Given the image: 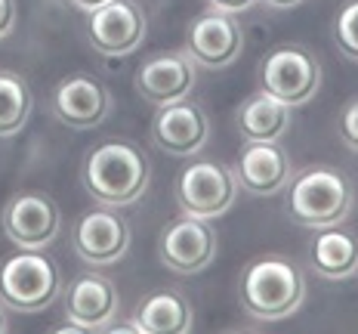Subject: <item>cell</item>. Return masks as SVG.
I'll list each match as a JSON object with an SVG mask.
<instances>
[{"instance_id":"obj_2","label":"cell","mask_w":358,"mask_h":334,"mask_svg":"<svg viewBox=\"0 0 358 334\" xmlns=\"http://www.w3.org/2000/svg\"><path fill=\"white\" fill-rule=\"evenodd\" d=\"M238 294L248 316L259 322H281L306 303V276L290 257L263 254L244 266Z\"/></svg>"},{"instance_id":"obj_19","label":"cell","mask_w":358,"mask_h":334,"mask_svg":"<svg viewBox=\"0 0 358 334\" xmlns=\"http://www.w3.org/2000/svg\"><path fill=\"white\" fill-rule=\"evenodd\" d=\"M309 260L322 279H352L358 272V235L340 229V223L318 229L309 248Z\"/></svg>"},{"instance_id":"obj_27","label":"cell","mask_w":358,"mask_h":334,"mask_svg":"<svg viewBox=\"0 0 358 334\" xmlns=\"http://www.w3.org/2000/svg\"><path fill=\"white\" fill-rule=\"evenodd\" d=\"M10 325H6V319H3V309H0V331H6Z\"/></svg>"},{"instance_id":"obj_21","label":"cell","mask_w":358,"mask_h":334,"mask_svg":"<svg viewBox=\"0 0 358 334\" xmlns=\"http://www.w3.org/2000/svg\"><path fill=\"white\" fill-rule=\"evenodd\" d=\"M331 34H334V43H337L340 53L346 59H352V62H358V0H349V4H343L337 10Z\"/></svg>"},{"instance_id":"obj_13","label":"cell","mask_w":358,"mask_h":334,"mask_svg":"<svg viewBox=\"0 0 358 334\" xmlns=\"http://www.w3.org/2000/svg\"><path fill=\"white\" fill-rule=\"evenodd\" d=\"M53 115L74 130L99 127L111 111V90L93 74H69L53 87Z\"/></svg>"},{"instance_id":"obj_11","label":"cell","mask_w":358,"mask_h":334,"mask_svg":"<svg viewBox=\"0 0 358 334\" xmlns=\"http://www.w3.org/2000/svg\"><path fill=\"white\" fill-rule=\"evenodd\" d=\"M152 139L161 152L173 155V158H189L198 155L210 139V118L201 102L195 99H179L158 106V115L152 118Z\"/></svg>"},{"instance_id":"obj_7","label":"cell","mask_w":358,"mask_h":334,"mask_svg":"<svg viewBox=\"0 0 358 334\" xmlns=\"http://www.w3.org/2000/svg\"><path fill=\"white\" fill-rule=\"evenodd\" d=\"M216 229L210 226V220L201 217H179L170 226L161 229L158 239V257L167 270L179 272V276H198L216 260Z\"/></svg>"},{"instance_id":"obj_16","label":"cell","mask_w":358,"mask_h":334,"mask_svg":"<svg viewBox=\"0 0 358 334\" xmlns=\"http://www.w3.org/2000/svg\"><path fill=\"white\" fill-rule=\"evenodd\" d=\"M121 309L115 281L99 272H84L69 285V319L80 331H108Z\"/></svg>"},{"instance_id":"obj_23","label":"cell","mask_w":358,"mask_h":334,"mask_svg":"<svg viewBox=\"0 0 358 334\" xmlns=\"http://www.w3.org/2000/svg\"><path fill=\"white\" fill-rule=\"evenodd\" d=\"M16 0H0V41H6L13 32H16Z\"/></svg>"},{"instance_id":"obj_17","label":"cell","mask_w":358,"mask_h":334,"mask_svg":"<svg viewBox=\"0 0 358 334\" xmlns=\"http://www.w3.org/2000/svg\"><path fill=\"white\" fill-rule=\"evenodd\" d=\"M195 325V309L189 297L179 291H155L148 294L133 313L136 334H185Z\"/></svg>"},{"instance_id":"obj_8","label":"cell","mask_w":358,"mask_h":334,"mask_svg":"<svg viewBox=\"0 0 358 334\" xmlns=\"http://www.w3.org/2000/svg\"><path fill=\"white\" fill-rule=\"evenodd\" d=\"M0 226L13 244L37 251L56 242L59 229H62V211L47 192H19L6 202L3 214H0Z\"/></svg>"},{"instance_id":"obj_12","label":"cell","mask_w":358,"mask_h":334,"mask_svg":"<svg viewBox=\"0 0 358 334\" xmlns=\"http://www.w3.org/2000/svg\"><path fill=\"white\" fill-rule=\"evenodd\" d=\"M71 244L84 263L111 266L130 251V223L117 214V207L102 204L99 211H90L78 220Z\"/></svg>"},{"instance_id":"obj_1","label":"cell","mask_w":358,"mask_h":334,"mask_svg":"<svg viewBox=\"0 0 358 334\" xmlns=\"http://www.w3.org/2000/svg\"><path fill=\"white\" fill-rule=\"evenodd\" d=\"M152 180V165L139 146L127 139H106L90 148L80 165V183L87 195L108 207L136 204Z\"/></svg>"},{"instance_id":"obj_15","label":"cell","mask_w":358,"mask_h":334,"mask_svg":"<svg viewBox=\"0 0 358 334\" xmlns=\"http://www.w3.org/2000/svg\"><path fill=\"white\" fill-rule=\"evenodd\" d=\"M290 176H294V161L281 143L244 139V146L238 148V189L250 192V195H275L290 183Z\"/></svg>"},{"instance_id":"obj_14","label":"cell","mask_w":358,"mask_h":334,"mask_svg":"<svg viewBox=\"0 0 358 334\" xmlns=\"http://www.w3.org/2000/svg\"><path fill=\"white\" fill-rule=\"evenodd\" d=\"M198 81L195 59L189 53H155L136 69L133 87L152 106H167L192 96V87Z\"/></svg>"},{"instance_id":"obj_22","label":"cell","mask_w":358,"mask_h":334,"mask_svg":"<svg viewBox=\"0 0 358 334\" xmlns=\"http://www.w3.org/2000/svg\"><path fill=\"white\" fill-rule=\"evenodd\" d=\"M337 130H340V139L349 152L358 155V96L346 102L340 109V118H337Z\"/></svg>"},{"instance_id":"obj_26","label":"cell","mask_w":358,"mask_h":334,"mask_svg":"<svg viewBox=\"0 0 358 334\" xmlns=\"http://www.w3.org/2000/svg\"><path fill=\"white\" fill-rule=\"evenodd\" d=\"M263 4L275 6V10H290V6H300L303 0H263Z\"/></svg>"},{"instance_id":"obj_9","label":"cell","mask_w":358,"mask_h":334,"mask_svg":"<svg viewBox=\"0 0 358 334\" xmlns=\"http://www.w3.org/2000/svg\"><path fill=\"white\" fill-rule=\"evenodd\" d=\"M148 19L136 0H108L90 13L87 37L102 56H130L145 41Z\"/></svg>"},{"instance_id":"obj_6","label":"cell","mask_w":358,"mask_h":334,"mask_svg":"<svg viewBox=\"0 0 358 334\" xmlns=\"http://www.w3.org/2000/svg\"><path fill=\"white\" fill-rule=\"evenodd\" d=\"M176 204L182 214L201 220H216L232 211L238 198V180L235 170L222 161L201 158L179 170L176 176Z\"/></svg>"},{"instance_id":"obj_20","label":"cell","mask_w":358,"mask_h":334,"mask_svg":"<svg viewBox=\"0 0 358 334\" xmlns=\"http://www.w3.org/2000/svg\"><path fill=\"white\" fill-rule=\"evenodd\" d=\"M31 115V90L25 78L13 71H0V137H13L25 127Z\"/></svg>"},{"instance_id":"obj_18","label":"cell","mask_w":358,"mask_h":334,"mask_svg":"<svg viewBox=\"0 0 358 334\" xmlns=\"http://www.w3.org/2000/svg\"><path fill=\"white\" fill-rule=\"evenodd\" d=\"M235 127L241 139H257V143H278L290 130V106L268 93H253L238 106Z\"/></svg>"},{"instance_id":"obj_24","label":"cell","mask_w":358,"mask_h":334,"mask_svg":"<svg viewBox=\"0 0 358 334\" xmlns=\"http://www.w3.org/2000/svg\"><path fill=\"white\" fill-rule=\"evenodd\" d=\"M259 0H207V10H220V13H232V16H241L250 6H257Z\"/></svg>"},{"instance_id":"obj_5","label":"cell","mask_w":358,"mask_h":334,"mask_svg":"<svg viewBox=\"0 0 358 334\" xmlns=\"http://www.w3.org/2000/svg\"><path fill=\"white\" fill-rule=\"evenodd\" d=\"M257 81L263 93L290 109H300L322 90V62L303 43H281L259 59Z\"/></svg>"},{"instance_id":"obj_25","label":"cell","mask_w":358,"mask_h":334,"mask_svg":"<svg viewBox=\"0 0 358 334\" xmlns=\"http://www.w3.org/2000/svg\"><path fill=\"white\" fill-rule=\"evenodd\" d=\"M78 10H84V13H93V10H99L102 4H108V0H71Z\"/></svg>"},{"instance_id":"obj_10","label":"cell","mask_w":358,"mask_h":334,"mask_svg":"<svg viewBox=\"0 0 358 334\" xmlns=\"http://www.w3.org/2000/svg\"><path fill=\"white\" fill-rule=\"evenodd\" d=\"M185 53L204 69H229L244 53V28L238 16L220 10H207L189 25Z\"/></svg>"},{"instance_id":"obj_4","label":"cell","mask_w":358,"mask_h":334,"mask_svg":"<svg viewBox=\"0 0 358 334\" xmlns=\"http://www.w3.org/2000/svg\"><path fill=\"white\" fill-rule=\"evenodd\" d=\"M62 291V272L59 263L41 248L6 257L0 263V300L16 313H43L53 307Z\"/></svg>"},{"instance_id":"obj_3","label":"cell","mask_w":358,"mask_h":334,"mask_svg":"<svg viewBox=\"0 0 358 334\" xmlns=\"http://www.w3.org/2000/svg\"><path fill=\"white\" fill-rule=\"evenodd\" d=\"M287 189V214L294 223L306 229L337 226L352 214L355 189L343 170L331 165H312L290 176Z\"/></svg>"}]
</instances>
